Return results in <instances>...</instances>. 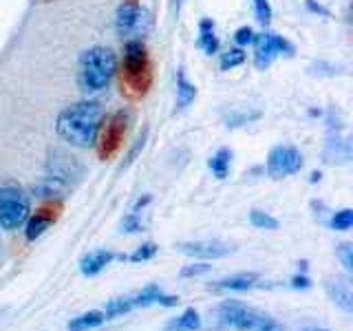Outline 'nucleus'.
I'll use <instances>...</instances> for the list:
<instances>
[{
    "label": "nucleus",
    "mask_w": 353,
    "mask_h": 331,
    "mask_svg": "<svg viewBox=\"0 0 353 331\" xmlns=\"http://www.w3.org/2000/svg\"><path fill=\"white\" fill-rule=\"evenodd\" d=\"M102 121L104 108L99 106V102H95V99H82V102L60 110L58 119H55V130L71 146L88 148L97 141Z\"/></svg>",
    "instance_id": "f257e3e1"
},
{
    "label": "nucleus",
    "mask_w": 353,
    "mask_h": 331,
    "mask_svg": "<svg viewBox=\"0 0 353 331\" xmlns=\"http://www.w3.org/2000/svg\"><path fill=\"white\" fill-rule=\"evenodd\" d=\"M121 93L130 99H139L148 93L152 84V64L143 40H126L124 42V60L119 71Z\"/></svg>",
    "instance_id": "f03ea898"
},
{
    "label": "nucleus",
    "mask_w": 353,
    "mask_h": 331,
    "mask_svg": "<svg viewBox=\"0 0 353 331\" xmlns=\"http://www.w3.org/2000/svg\"><path fill=\"white\" fill-rule=\"evenodd\" d=\"M117 73V55L113 49L95 44L82 51L77 60V84L84 93H99L108 88Z\"/></svg>",
    "instance_id": "7ed1b4c3"
},
{
    "label": "nucleus",
    "mask_w": 353,
    "mask_h": 331,
    "mask_svg": "<svg viewBox=\"0 0 353 331\" xmlns=\"http://www.w3.org/2000/svg\"><path fill=\"white\" fill-rule=\"evenodd\" d=\"M221 325L232 327L236 331H283V327L268 314L248 307L239 301H228L219 307Z\"/></svg>",
    "instance_id": "20e7f679"
},
{
    "label": "nucleus",
    "mask_w": 353,
    "mask_h": 331,
    "mask_svg": "<svg viewBox=\"0 0 353 331\" xmlns=\"http://www.w3.org/2000/svg\"><path fill=\"white\" fill-rule=\"evenodd\" d=\"M31 214L29 194L16 183H7L0 188V228L18 230L27 223Z\"/></svg>",
    "instance_id": "39448f33"
},
{
    "label": "nucleus",
    "mask_w": 353,
    "mask_h": 331,
    "mask_svg": "<svg viewBox=\"0 0 353 331\" xmlns=\"http://www.w3.org/2000/svg\"><path fill=\"white\" fill-rule=\"evenodd\" d=\"M152 27V16L135 0H126L115 11V31L121 40H141Z\"/></svg>",
    "instance_id": "423d86ee"
},
{
    "label": "nucleus",
    "mask_w": 353,
    "mask_h": 331,
    "mask_svg": "<svg viewBox=\"0 0 353 331\" xmlns=\"http://www.w3.org/2000/svg\"><path fill=\"white\" fill-rule=\"evenodd\" d=\"M128 124H130V110H126V108L115 110L113 115L102 121V128H99V135L95 141L99 157L110 159L121 148V141L126 137Z\"/></svg>",
    "instance_id": "0eeeda50"
},
{
    "label": "nucleus",
    "mask_w": 353,
    "mask_h": 331,
    "mask_svg": "<svg viewBox=\"0 0 353 331\" xmlns=\"http://www.w3.org/2000/svg\"><path fill=\"white\" fill-rule=\"evenodd\" d=\"M254 66H256L259 71H265L270 69L272 62L279 58V55H287V58H292L296 53V47L294 44L279 36V33L274 31H265L261 36L254 38Z\"/></svg>",
    "instance_id": "6e6552de"
},
{
    "label": "nucleus",
    "mask_w": 353,
    "mask_h": 331,
    "mask_svg": "<svg viewBox=\"0 0 353 331\" xmlns=\"http://www.w3.org/2000/svg\"><path fill=\"white\" fill-rule=\"evenodd\" d=\"M303 154L296 146H276L268 154V174L272 179H285V177L301 172Z\"/></svg>",
    "instance_id": "1a4fd4ad"
},
{
    "label": "nucleus",
    "mask_w": 353,
    "mask_h": 331,
    "mask_svg": "<svg viewBox=\"0 0 353 331\" xmlns=\"http://www.w3.org/2000/svg\"><path fill=\"white\" fill-rule=\"evenodd\" d=\"M176 252L185 254V257H194V259H205V261H212V259H223L232 252L230 245L221 241H190V243H179L176 245Z\"/></svg>",
    "instance_id": "9d476101"
},
{
    "label": "nucleus",
    "mask_w": 353,
    "mask_h": 331,
    "mask_svg": "<svg viewBox=\"0 0 353 331\" xmlns=\"http://www.w3.org/2000/svg\"><path fill=\"white\" fill-rule=\"evenodd\" d=\"M58 219V205H51V208H42V210H38L36 214L33 217H29L27 219V241H36V239H40L44 232H47L49 228H51V223L53 221Z\"/></svg>",
    "instance_id": "9b49d317"
},
{
    "label": "nucleus",
    "mask_w": 353,
    "mask_h": 331,
    "mask_svg": "<svg viewBox=\"0 0 353 331\" xmlns=\"http://www.w3.org/2000/svg\"><path fill=\"white\" fill-rule=\"evenodd\" d=\"M132 301V307H148V305H163V307H174V305H179V298L176 296H165L161 290H159V285H148V287H143V290L135 296V298H130Z\"/></svg>",
    "instance_id": "f8f14e48"
},
{
    "label": "nucleus",
    "mask_w": 353,
    "mask_h": 331,
    "mask_svg": "<svg viewBox=\"0 0 353 331\" xmlns=\"http://www.w3.org/2000/svg\"><path fill=\"white\" fill-rule=\"evenodd\" d=\"M115 259H117V254L110 252V250H93L80 261V272L84 276H97L106 268V265H110Z\"/></svg>",
    "instance_id": "ddd939ff"
},
{
    "label": "nucleus",
    "mask_w": 353,
    "mask_h": 331,
    "mask_svg": "<svg viewBox=\"0 0 353 331\" xmlns=\"http://www.w3.org/2000/svg\"><path fill=\"white\" fill-rule=\"evenodd\" d=\"M196 47L201 49L205 55H214L221 49V40L214 31V20L212 18H201L199 22V38H196Z\"/></svg>",
    "instance_id": "4468645a"
},
{
    "label": "nucleus",
    "mask_w": 353,
    "mask_h": 331,
    "mask_svg": "<svg viewBox=\"0 0 353 331\" xmlns=\"http://www.w3.org/2000/svg\"><path fill=\"white\" fill-rule=\"evenodd\" d=\"M196 97V86L185 77V71H176V99H174V110L188 108Z\"/></svg>",
    "instance_id": "2eb2a0df"
},
{
    "label": "nucleus",
    "mask_w": 353,
    "mask_h": 331,
    "mask_svg": "<svg viewBox=\"0 0 353 331\" xmlns=\"http://www.w3.org/2000/svg\"><path fill=\"white\" fill-rule=\"evenodd\" d=\"M327 290H329V296L334 298V303H338L345 312H351L353 309V294H351L349 279H338L334 283H329Z\"/></svg>",
    "instance_id": "dca6fc26"
},
{
    "label": "nucleus",
    "mask_w": 353,
    "mask_h": 331,
    "mask_svg": "<svg viewBox=\"0 0 353 331\" xmlns=\"http://www.w3.org/2000/svg\"><path fill=\"white\" fill-rule=\"evenodd\" d=\"M259 281V274H236V276H230V279L219 281L214 287L216 290H232V292H248L252 287H256Z\"/></svg>",
    "instance_id": "f3484780"
},
{
    "label": "nucleus",
    "mask_w": 353,
    "mask_h": 331,
    "mask_svg": "<svg viewBox=\"0 0 353 331\" xmlns=\"http://www.w3.org/2000/svg\"><path fill=\"white\" fill-rule=\"evenodd\" d=\"M230 163H232V150L230 148H219L208 161V168L212 170L216 179H225L230 172Z\"/></svg>",
    "instance_id": "a211bd4d"
},
{
    "label": "nucleus",
    "mask_w": 353,
    "mask_h": 331,
    "mask_svg": "<svg viewBox=\"0 0 353 331\" xmlns=\"http://www.w3.org/2000/svg\"><path fill=\"white\" fill-rule=\"evenodd\" d=\"M106 320L104 312H88V314H82L73 318L69 323V331H88V329H95L99 327Z\"/></svg>",
    "instance_id": "6ab92c4d"
},
{
    "label": "nucleus",
    "mask_w": 353,
    "mask_h": 331,
    "mask_svg": "<svg viewBox=\"0 0 353 331\" xmlns=\"http://www.w3.org/2000/svg\"><path fill=\"white\" fill-rule=\"evenodd\" d=\"M199 327H201V318H199V314L194 309H185L179 318L172 320L165 331H196Z\"/></svg>",
    "instance_id": "aec40b11"
},
{
    "label": "nucleus",
    "mask_w": 353,
    "mask_h": 331,
    "mask_svg": "<svg viewBox=\"0 0 353 331\" xmlns=\"http://www.w3.org/2000/svg\"><path fill=\"white\" fill-rule=\"evenodd\" d=\"M245 51H243L241 47H234V49H228L225 53H221V71H232L236 69V66H241L243 62H245Z\"/></svg>",
    "instance_id": "412c9836"
},
{
    "label": "nucleus",
    "mask_w": 353,
    "mask_h": 331,
    "mask_svg": "<svg viewBox=\"0 0 353 331\" xmlns=\"http://www.w3.org/2000/svg\"><path fill=\"white\" fill-rule=\"evenodd\" d=\"M250 221H252V225L259 228V230H276L279 228V221L268 212H261V210H252Z\"/></svg>",
    "instance_id": "4be33fe9"
},
{
    "label": "nucleus",
    "mask_w": 353,
    "mask_h": 331,
    "mask_svg": "<svg viewBox=\"0 0 353 331\" xmlns=\"http://www.w3.org/2000/svg\"><path fill=\"white\" fill-rule=\"evenodd\" d=\"M329 225L334 228V230H338V232H347V230H351V225H353V210H351V208L340 210V212H336L334 217H331Z\"/></svg>",
    "instance_id": "5701e85b"
},
{
    "label": "nucleus",
    "mask_w": 353,
    "mask_h": 331,
    "mask_svg": "<svg viewBox=\"0 0 353 331\" xmlns=\"http://www.w3.org/2000/svg\"><path fill=\"white\" fill-rule=\"evenodd\" d=\"M132 309V301L130 298H113V301H108L106 305V318H115V316H121Z\"/></svg>",
    "instance_id": "b1692460"
},
{
    "label": "nucleus",
    "mask_w": 353,
    "mask_h": 331,
    "mask_svg": "<svg viewBox=\"0 0 353 331\" xmlns=\"http://www.w3.org/2000/svg\"><path fill=\"white\" fill-rule=\"evenodd\" d=\"M256 119H261L259 110H254V113H230V115H225V126L236 128V126L250 124V121H256Z\"/></svg>",
    "instance_id": "393cba45"
},
{
    "label": "nucleus",
    "mask_w": 353,
    "mask_h": 331,
    "mask_svg": "<svg viewBox=\"0 0 353 331\" xmlns=\"http://www.w3.org/2000/svg\"><path fill=\"white\" fill-rule=\"evenodd\" d=\"M146 139H148V128H143V132H141V135L135 139V143H132V148L128 150V154H126V161L121 163V170H126L128 166L137 159V154L143 150V146H146Z\"/></svg>",
    "instance_id": "a878e982"
},
{
    "label": "nucleus",
    "mask_w": 353,
    "mask_h": 331,
    "mask_svg": "<svg viewBox=\"0 0 353 331\" xmlns=\"http://www.w3.org/2000/svg\"><path fill=\"white\" fill-rule=\"evenodd\" d=\"M157 245H154V243L152 241H148V243H143V245L141 248H137L135 252H132L130 254V257H128V261H132V263H141V261H150L152 257H154V254H157Z\"/></svg>",
    "instance_id": "bb28decb"
},
{
    "label": "nucleus",
    "mask_w": 353,
    "mask_h": 331,
    "mask_svg": "<svg viewBox=\"0 0 353 331\" xmlns=\"http://www.w3.org/2000/svg\"><path fill=\"white\" fill-rule=\"evenodd\" d=\"M254 14H256V20L263 27H268L272 22V5L270 0H254Z\"/></svg>",
    "instance_id": "cd10ccee"
},
{
    "label": "nucleus",
    "mask_w": 353,
    "mask_h": 331,
    "mask_svg": "<svg viewBox=\"0 0 353 331\" xmlns=\"http://www.w3.org/2000/svg\"><path fill=\"white\" fill-rule=\"evenodd\" d=\"M254 38H256V33H254L252 27H239L234 31V42H236V47H248V44L254 42Z\"/></svg>",
    "instance_id": "c85d7f7f"
},
{
    "label": "nucleus",
    "mask_w": 353,
    "mask_h": 331,
    "mask_svg": "<svg viewBox=\"0 0 353 331\" xmlns=\"http://www.w3.org/2000/svg\"><path fill=\"white\" fill-rule=\"evenodd\" d=\"M338 259L342 261V265H345L347 272L353 270V245H351V243H342V245L338 248Z\"/></svg>",
    "instance_id": "c756f323"
},
{
    "label": "nucleus",
    "mask_w": 353,
    "mask_h": 331,
    "mask_svg": "<svg viewBox=\"0 0 353 331\" xmlns=\"http://www.w3.org/2000/svg\"><path fill=\"white\" fill-rule=\"evenodd\" d=\"M212 270V265H208V263H192V265H185V268L179 272L183 279H190V276H199V274H205Z\"/></svg>",
    "instance_id": "7c9ffc66"
},
{
    "label": "nucleus",
    "mask_w": 353,
    "mask_h": 331,
    "mask_svg": "<svg viewBox=\"0 0 353 331\" xmlns=\"http://www.w3.org/2000/svg\"><path fill=\"white\" fill-rule=\"evenodd\" d=\"M305 7L312 11V14H318V16H323V18H329L331 16V11L325 5L316 3V0H305Z\"/></svg>",
    "instance_id": "2f4dec72"
},
{
    "label": "nucleus",
    "mask_w": 353,
    "mask_h": 331,
    "mask_svg": "<svg viewBox=\"0 0 353 331\" xmlns=\"http://www.w3.org/2000/svg\"><path fill=\"white\" fill-rule=\"evenodd\" d=\"M309 285H312V283H309L307 276H296V279L292 281V287H296V290H307Z\"/></svg>",
    "instance_id": "473e14b6"
},
{
    "label": "nucleus",
    "mask_w": 353,
    "mask_h": 331,
    "mask_svg": "<svg viewBox=\"0 0 353 331\" xmlns=\"http://www.w3.org/2000/svg\"><path fill=\"white\" fill-rule=\"evenodd\" d=\"M181 3H183V0H172V14H174V16H179V11H181Z\"/></svg>",
    "instance_id": "72a5a7b5"
}]
</instances>
